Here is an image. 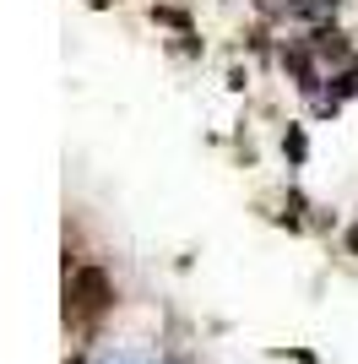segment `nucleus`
I'll return each instance as SVG.
<instances>
[{"label": "nucleus", "instance_id": "f03ea898", "mask_svg": "<svg viewBox=\"0 0 358 364\" xmlns=\"http://www.w3.org/2000/svg\"><path fill=\"white\" fill-rule=\"evenodd\" d=\"M353 250H358V228H353Z\"/></svg>", "mask_w": 358, "mask_h": 364}, {"label": "nucleus", "instance_id": "f257e3e1", "mask_svg": "<svg viewBox=\"0 0 358 364\" xmlns=\"http://www.w3.org/2000/svg\"><path fill=\"white\" fill-rule=\"evenodd\" d=\"M109 299H114V289H109V277L98 272V267H82V272L71 277V304H65V316L87 321V316H98V310H104Z\"/></svg>", "mask_w": 358, "mask_h": 364}]
</instances>
